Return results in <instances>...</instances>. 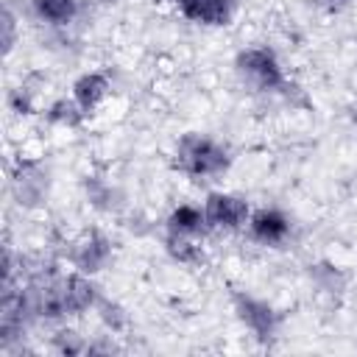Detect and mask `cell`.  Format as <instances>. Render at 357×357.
<instances>
[{"mask_svg":"<svg viewBox=\"0 0 357 357\" xmlns=\"http://www.w3.org/2000/svg\"><path fill=\"white\" fill-rule=\"evenodd\" d=\"M3 56H11L14 45H17V17L11 11V6L3 8Z\"/></svg>","mask_w":357,"mask_h":357,"instance_id":"cell-18","label":"cell"},{"mask_svg":"<svg viewBox=\"0 0 357 357\" xmlns=\"http://www.w3.org/2000/svg\"><path fill=\"white\" fill-rule=\"evenodd\" d=\"M67 259L75 271H84L89 276L100 273L109 259H112V240L98 231V229H89L84 234H78L73 243H70V251H67Z\"/></svg>","mask_w":357,"mask_h":357,"instance_id":"cell-6","label":"cell"},{"mask_svg":"<svg viewBox=\"0 0 357 357\" xmlns=\"http://www.w3.org/2000/svg\"><path fill=\"white\" fill-rule=\"evenodd\" d=\"M89 114L75 103V98H56L53 103L45 106V120L50 126H59V128H78Z\"/></svg>","mask_w":357,"mask_h":357,"instance_id":"cell-13","label":"cell"},{"mask_svg":"<svg viewBox=\"0 0 357 357\" xmlns=\"http://www.w3.org/2000/svg\"><path fill=\"white\" fill-rule=\"evenodd\" d=\"M326 3H332V6H340V3H346V0H326Z\"/></svg>","mask_w":357,"mask_h":357,"instance_id":"cell-19","label":"cell"},{"mask_svg":"<svg viewBox=\"0 0 357 357\" xmlns=\"http://www.w3.org/2000/svg\"><path fill=\"white\" fill-rule=\"evenodd\" d=\"M184 20L204 28H226L237 14V0H173Z\"/></svg>","mask_w":357,"mask_h":357,"instance_id":"cell-9","label":"cell"},{"mask_svg":"<svg viewBox=\"0 0 357 357\" xmlns=\"http://www.w3.org/2000/svg\"><path fill=\"white\" fill-rule=\"evenodd\" d=\"M53 349L59 354H86L89 351V343L75 329H59L53 335Z\"/></svg>","mask_w":357,"mask_h":357,"instance_id":"cell-17","label":"cell"},{"mask_svg":"<svg viewBox=\"0 0 357 357\" xmlns=\"http://www.w3.org/2000/svg\"><path fill=\"white\" fill-rule=\"evenodd\" d=\"M204 215L212 231H240L251 218V206L243 195L229 190H212L204 198Z\"/></svg>","mask_w":357,"mask_h":357,"instance_id":"cell-4","label":"cell"},{"mask_svg":"<svg viewBox=\"0 0 357 357\" xmlns=\"http://www.w3.org/2000/svg\"><path fill=\"white\" fill-rule=\"evenodd\" d=\"M165 231L167 234H184V237H204L209 231L204 206H198V204H178V206H173L167 220H165Z\"/></svg>","mask_w":357,"mask_h":357,"instance_id":"cell-11","label":"cell"},{"mask_svg":"<svg viewBox=\"0 0 357 357\" xmlns=\"http://www.w3.org/2000/svg\"><path fill=\"white\" fill-rule=\"evenodd\" d=\"M8 109H11L14 114H22V117L36 114V109H39L36 92H33L28 84H17V86L8 92Z\"/></svg>","mask_w":357,"mask_h":357,"instance_id":"cell-16","label":"cell"},{"mask_svg":"<svg viewBox=\"0 0 357 357\" xmlns=\"http://www.w3.org/2000/svg\"><path fill=\"white\" fill-rule=\"evenodd\" d=\"M11 192L20 206L33 209L47 198V173L36 159H20L11 170Z\"/></svg>","mask_w":357,"mask_h":357,"instance_id":"cell-7","label":"cell"},{"mask_svg":"<svg viewBox=\"0 0 357 357\" xmlns=\"http://www.w3.org/2000/svg\"><path fill=\"white\" fill-rule=\"evenodd\" d=\"M231 310H234L237 321H240L257 340L268 343V340L276 337L282 318H279V310H276L271 301H265V298H259V296H254V293H248V290H234V293H231Z\"/></svg>","mask_w":357,"mask_h":357,"instance_id":"cell-3","label":"cell"},{"mask_svg":"<svg viewBox=\"0 0 357 357\" xmlns=\"http://www.w3.org/2000/svg\"><path fill=\"white\" fill-rule=\"evenodd\" d=\"M70 95L75 98V103H78L86 114H92V112H98V109L106 103V98L112 95V78H109L103 70H86V73H81V75L73 81Z\"/></svg>","mask_w":357,"mask_h":357,"instance_id":"cell-10","label":"cell"},{"mask_svg":"<svg viewBox=\"0 0 357 357\" xmlns=\"http://www.w3.org/2000/svg\"><path fill=\"white\" fill-rule=\"evenodd\" d=\"M33 17L53 28H67L81 11V0H31Z\"/></svg>","mask_w":357,"mask_h":357,"instance_id":"cell-12","label":"cell"},{"mask_svg":"<svg viewBox=\"0 0 357 357\" xmlns=\"http://www.w3.org/2000/svg\"><path fill=\"white\" fill-rule=\"evenodd\" d=\"M56 293H59V304L64 310V318L84 315V312L95 310L98 301H100V290L95 284V276H89L84 271H75V268L67 271V273H59Z\"/></svg>","mask_w":357,"mask_h":357,"instance_id":"cell-5","label":"cell"},{"mask_svg":"<svg viewBox=\"0 0 357 357\" xmlns=\"http://www.w3.org/2000/svg\"><path fill=\"white\" fill-rule=\"evenodd\" d=\"M234 73L254 92H282V89H287L284 67L268 45H248V47L237 50Z\"/></svg>","mask_w":357,"mask_h":357,"instance_id":"cell-2","label":"cell"},{"mask_svg":"<svg viewBox=\"0 0 357 357\" xmlns=\"http://www.w3.org/2000/svg\"><path fill=\"white\" fill-rule=\"evenodd\" d=\"M165 251L178 265H201L204 262V245L198 243V237L165 234Z\"/></svg>","mask_w":357,"mask_h":357,"instance_id":"cell-14","label":"cell"},{"mask_svg":"<svg viewBox=\"0 0 357 357\" xmlns=\"http://www.w3.org/2000/svg\"><path fill=\"white\" fill-rule=\"evenodd\" d=\"M95 312H98L100 324H103V326H106L112 335H120V332H126V329H128V324H131V318H128V310H126L120 301H114V298H103V296H100V301H98Z\"/></svg>","mask_w":357,"mask_h":357,"instance_id":"cell-15","label":"cell"},{"mask_svg":"<svg viewBox=\"0 0 357 357\" xmlns=\"http://www.w3.org/2000/svg\"><path fill=\"white\" fill-rule=\"evenodd\" d=\"M245 229H248V237L254 243L276 248V245H282L290 237L293 223H290V218L282 209H276V206H259V209H251V218H248Z\"/></svg>","mask_w":357,"mask_h":357,"instance_id":"cell-8","label":"cell"},{"mask_svg":"<svg viewBox=\"0 0 357 357\" xmlns=\"http://www.w3.org/2000/svg\"><path fill=\"white\" fill-rule=\"evenodd\" d=\"M173 167L192 181L220 178L231 167V153L215 137L187 131L178 137V142L173 148Z\"/></svg>","mask_w":357,"mask_h":357,"instance_id":"cell-1","label":"cell"}]
</instances>
